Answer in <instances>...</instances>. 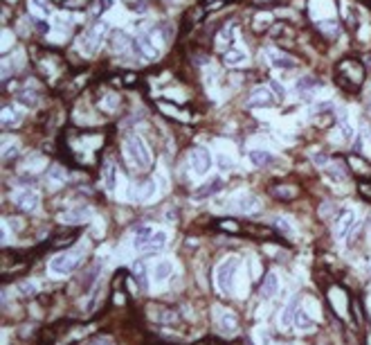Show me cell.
Here are the masks:
<instances>
[{
	"label": "cell",
	"instance_id": "7",
	"mask_svg": "<svg viewBox=\"0 0 371 345\" xmlns=\"http://www.w3.org/2000/svg\"><path fill=\"white\" fill-rule=\"evenodd\" d=\"M77 262H79V257L74 255V253H61V255L52 257V262H50V273L68 275L74 267H77Z\"/></svg>",
	"mask_w": 371,
	"mask_h": 345
},
{
	"label": "cell",
	"instance_id": "15",
	"mask_svg": "<svg viewBox=\"0 0 371 345\" xmlns=\"http://www.w3.org/2000/svg\"><path fill=\"white\" fill-rule=\"evenodd\" d=\"M221 190H223V180L219 176H214L212 180H207L203 188H198L196 192H193V196H196V199H207V196H212V194H216V192H221Z\"/></svg>",
	"mask_w": 371,
	"mask_h": 345
},
{
	"label": "cell",
	"instance_id": "50",
	"mask_svg": "<svg viewBox=\"0 0 371 345\" xmlns=\"http://www.w3.org/2000/svg\"><path fill=\"white\" fill-rule=\"evenodd\" d=\"M223 3L225 0H207V9H219V7H223Z\"/></svg>",
	"mask_w": 371,
	"mask_h": 345
},
{
	"label": "cell",
	"instance_id": "18",
	"mask_svg": "<svg viewBox=\"0 0 371 345\" xmlns=\"http://www.w3.org/2000/svg\"><path fill=\"white\" fill-rule=\"evenodd\" d=\"M223 61H225V66H230V68H238L248 61V54H245L243 48H230L225 52V59Z\"/></svg>",
	"mask_w": 371,
	"mask_h": 345
},
{
	"label": "cell",
	"instance_id": "11",
	"mask_svg": "<svg viewBox=\"0 0 371 345\" xmlns=\"http://www.w3.org/2000/svg\"><path fill=\"white\" fill-rule=\"evenodd\" d=\"M353 226H356V212H353V210H344V212H342V217L338 219V224H335V235H338V239H344Z\"/></svg>",
	"mask_w": 371,
	"mask_h": 345
},
{
	"label": "cell",
	"instance_id": "13",
	"mask_svg": "<svg viewBox=\"0 0 371 345\" xmlns=\"http://www.w3.org/2000/svg\"><path fill=\"white\" fill-rule=\"evenodd\" d=\"M101 174H104V185L108 192H115L117 188V167L113 160H106L104 167H101Z\"/></svg>",
	"mask_w": 371,
	"mask_h": 345
},
{
	"label": "cell",
	"instance_id": "28",
	"mask_svg": "<svg viewBox=\"0 0 371 345\" xmlns=\"http://www.w3.org/2000/svg\"><path fill=\"white\" fill-rule=\"evenodd\" d=\"M66 178H68V174H66L63 167H59V165L50 167V172H48V183L52 185V188H59L61 183H66Z\"/></svg>",
	"mask_w": 371,
	"mask_h": 345
},
{
	"label": "cell",
	"instance_id": "51",
	"mask_svg": "<svg viewBox=\"0 0 371 345\" xmlns=\"http://www.w3.org/2000/svg\"><path fill=\"white\" fill-rule=\"evenodd\" d=\"M360 147H362V138H360V135H358V138H356V143H353V149H356V151H360Z\"/></svg>",
	"mask_w": 371,
	"mask_h": 345
},
{
	"label": "cell",
	"instance_id": "36",
	"mask_svg": "<svg viewBox=\"0 0 371 345\" xmlns=\"http://www.w3.org/2000/svg\"><path fill=\"white\" fill-rule=\"evenodd\" d=\"M18 102L20 104H25V106H34L38 102V97H36V93H32V90H23V93L18 95Z\"/></svg>",
	"mask_w": 371,
	"mask_h": 345
},
{
	"label": "cell",
	"instance_id": "37",
	"mask_svg": "<svg viewBox=\"0 0 371 345\" xmlns=\"http://www.w3.org/2000/svg\"><path fill=\"white\" fill-rule=\"evenodd\" d=\"M275 221H277V228H279V233H283V235H288V237H293V235H295V230H293V226L288 224V219H281V217H277Z\"/></svg>",
	"mask_w": 371,
	"mask_h": 345
},
{
	"label": "cell",
	"instance_id": "8",
	"mask_svg": "<svg viewBox=\"0 0 371 345\" xmlns=\"http://www.w3.org/2000/svg\"><path fill=\"white\" fill-rule=\"evenodd\" d=\"M275 104V95H272L270 86H259L252 90V95L248 97V106L250 109H266V106H272Z\"/></svg>",
	"mask_w": 371,
	"mask_h": 345
},
{
	"label": "cell",
	"instance_id": "47",
	"mask_svg": "<svg viewBox=\"0 0 371 345\" xmlns=\"http://www.w3.org/2000/svg\"><path fill=\"white\" fill-rule=\"evenodd\" d=\"M88 345H113V341L108 336H95L93 341H90Z\"/></svg>",
	"mask_w": 371,
	"mask_h": 345
},
{
	"label": "cell",
	"instance_id": "38",
	"mask_svg": "<svg viewBox=\"0 0 371 345\" xmlns=\"http://www.w3.org/2000/svg\"><path fill=\"white\" fill-rule=\"evenodd\" d=\"M117 104H119V97H117V95H108V97L101 102V106H104L106 111H115Z\"/></svg>",
	"mask_w": 371,
	"mask_h": 345
},
{
	"label": "cell",
	"instance_id": "54",
	"mask_svg": "<svg viewBox=\"0 0 371 345\" xmlns=\"http://www.w3.org/2000/svg\"><path fill=\"white\" fill-rule=\"evenodd\" d=\"M169 3H176V0H169Z\"/></svg>",
	"mask_w": 371,
	"mask_h": 345
},
{
	"label": "cell",
	"instance_id": "29",
	"mask_svg": "<svg viewBox=\"0 0 371 345\" xmlns=\"http://www.w3.org/2000/svg\"><path fill=\"white\" fill-rule=\"evenodd\" d=\"M250 160H252L256 167H266L268 163H272V154L266 149H254V151H250Z\"/></svg>",
	"mask_w": 371,
	"mask_h": 345
},
{
	"label": "cell",
	"instance_id": "52",
	"mask_svg": "<svg viewBox=\"0 0 371 345\" xmlns=\"http://www.w3.org/2000/svg\"><path fill=\"white\" fill-rule=\"evenodd\" d=\"M369 239H371V224H369Z\"/></svg>",
	"mask_w": 371,
	"mask_h": 345
},
{
	"label": "cell",
	"instance_id": "53",
	"mask_svg": "<svg viewBox=\"0 0 371 345\" xmlns=\"http://www.w3.org/2000/svg\"><path fill=\"white\" fill-rule=\"evenodd\" d=\"M369 345H371V336H369Z\"/></svg>",
	"mask_w": 371,
	"mask_h": 345
},
{
	"label": "cell",
	"instance_id": "3",
	"mask_svg": "<svg viewBox=\"0 0 371 345\" xmlns=\"http://www.w3.org/2000/svg\"><path fill=\"white\" fill-rule=\"evenodd\" d=\"M106 32H108V23L99 21L97 25H93L90 30H85L81 36H79V50H81L83 54H95Z\"/></svg>",
	"mask_w": 371,
	"mask_h": 345
},
{
	"label": "cell",
	"instance_id": "45",
	"mask_svg": "<svg viewBox=\"0 0 371 345\" xmlns=\"http://www.w3.org/2000/svg\"><path fill=\"white\" fill-rule=\"evenodd\" d=\"M216 160H219L221 169H232V158H227L225 154H221L219 158H216Z\"/></svg>",
	"mask_w": 371,
	"mask_h": 345
},
{
	"label": "cell",
	"instance_id": "14",
	"mask_svg": "<svg viewBox=\"0 0 371 345\" xmlns=\"http://www.w3.org/2000/svg\"><path fill=\"white\" fill-rule=\"evenodd\" d=\"M329 298H331V302H333V307L338 309V314L340 316H346V309H349V298H346V293L342 291V289H331L329 291Z\"/></svg>",
	"mask_w": 371,
	"mask_h": 345
},
{
	"label": "cell",
	"instance_id": "26",
	"mask_svg": "<svg viewBox=\"0 0 371 345\" xmlns=\"http://www.w3.org/2000/svg\"><path fill=\"white\" fill-rule=\"evenodd\" d=\"M219 325H221V330L225 332V334H234V332L238 330V320H236V316L230 314V312H225L219 318Z\"/></svg>",
	"mask_w": 371,
	"mask_h": 345
},
{
	"label": "cell",
	"instance_id": "46",
	"mask_svg": "<svg viewBox=\"0 0 371 345\" xmlns=\"http://www.w3.org/2000/svg\"><path fill=\"white\" fill-rule=\"evenodd\" d=\"M11 45V32L9 30H3V52H7Z\"/></svg>",
	"mask_w": 371,
	"mask_h": 345
},
{
	"label": "cell",
	"instance_id": "12",
	"mask_svg": "<svg viewBox=\"0 0 371 345\" xmlns=\"http://www.w3.org/2000/svg\"><path fill=\"white\" fill-rule=\"evenodd\" d=\"M297 309H299V298H290L288 305L281 309V316H279V325H281V327H288L290 323H295Z\"/></svg>",
	"mask_w": 371,
	"mask_h": 345
},
{
	"label": "cell",
	"instance_id": "17",
	"mask_svg": "<svg viewBox=\"0 0 371 345\" xmlns=\"http://www.w3.org/2000/svg\"><path fill=\"white\" fill-rule=\"evenodd\" d=\"M138 50H140V54L144 56V59H148V61H156L158 54H160V50L153 45V41L148 36H140L138 38Z\"/></svg>",
	"mask_w": 371,
	"mask_h": 345
},
{
	"label": "cell",
	"instance_id": "16",
	"mask_svg": "<svg viewBox=\"0 0 371 345\" xmlns=\"http://www.w3.org/2000/svg\"><path fill=\"white\" fill-rule=\"evenodd\" d=\"M279 291V275L277 273H266L264 282H261V296L264 298H272Z\"/></svg>",
	"mask_w": 371,
	"mask_h": 345
},
{
	"label": "cell",
	"instance_id": "24",
	"mask_svg": "<svg viewBox=\"0 0 371 345\" xmlns=\"http://www.w3.org/2000/svg\"><path fill=\"white\" fill-rule=\"evenodd\" d=\"M264 54L272 56L270 64H272V66H277V68H286V70H290V68H295V66H297V64H295V59H290L288 54H279V52H275V50H266Z\"/></svg>",
	"mask_w": 371,
	"mask_h": 345
},
{
	"label": "cell",
	"instance_id": "39",
	"mask_svg": "<svg viewBox=\"0 0 371 345\" xmlns=\"http://www.w3.org/2000/svg\"><path fill=\"white\" fill-rule=\"evenodd\" d=\"M160 109L167 113V115H173V117H180V120H187V115H182V113L176 109V106H169V104H164V102H162V104H160Z\"/></svg>",
	"mask_w": 371,
	"mask_h": 345
},
{
	"label": "cell",
	"instance_id": "1",
	"mask_svg": "<svg viewBox=\"0 0 371 345\" xmlns=\"http://www.w3.org/2000/svg\"><path fill=\"white\" fill-rule=\"evenodd\" d=\"M124 156H126V160L133 165V169H140V172H144V169H148L153 165L151 149H148L144 140L135 133L124 140Z\"/></svg>",
	"mask_w": 371,
	"mask_h": 345
},
{
	"label": "cell",
	"instance_id": "49",
	"mask_svg": "<svg viewBox=\"0 0 371 345\" xmlns=\"http://www.w3.org/2000/svg\"><path fill=\"white\" fill-rule=\"evenodd\" d=\"M160 178V188L162 190H167L169 188V180H167V176H164V172H158V176H156V180Z\"/></svg>",
	"mask_w": 371,
	"mask_h": 345
},
{
	"label": "cell",
	"instance_id": "19",
	"mask_svg": "<svg viewBox=\"0 0 371 345\" xmlns=\"http://www.w3.org/2000/svg\"><path fill=\"white\" fill-rule=\"evenodd\" d=\"M20 120H23V113L18 109H14V106H5L3 109V129L16 127V124H20Z\"/></svg>",
	"mask_w": 371,
	"mask_h": 345
},
{
	"label": "cell",
	"instance_id": "25",
	"mask_svg": "<svg viewBox=\"0 0 371 345\" xmlns=\"http://www.w3.org/2000/svg\"><path fill=\"white\" fill-rule=\"evenodd\" d=\"M295 327L297 330H304V332H313L315 330V320L311 318V316H308L304 309H297V314H295Z\"/></svg>",
	"mask_w": 371,
	"mask_h": 345
},
{
	"label": "cell",
	"instance_id": "22",
	"mask_svg": "<svg viewBox=\"0 0 371 345\" xmlns=\"http://www.w3.org/2000/svg\"><path fill=\"white\" fill-rule=\"evenodd\" d=\"M90 217V210L88 208H74V210H68L63 212V224H83L85 219Z\"/></svg>",
	"mask_w": 371,
	"mask_h": 345
},
{
	"label": "cell",
	"instance_id": "41",
	"mask_svg": "<svg viewBox=\"0 0 371 345\" xmlns=\"http://www.w3.org/2000/svg\"><path fill=\"white\" fill-rule=\"evenodd\" d=\"M313 163H315L317 167L326 169V167L331 165V158H329V156H324V154H315V156H313Z\"/></svg>",
	"mask_w": 371,
	"mask_h": 345
},
{
	"label": "cell",
	"instance_id": "9",
	"mask_svg": "<svg viewBox=\"0 0 371 345\" xmlns=\"http://www.w3.org/2000/svg\"><path fill=\"white\" fill-rule=\"evenodd\" d=\"M256 208H259V199H256L254 194H236L234 199L230 201V210L234 212H241V214H250L254 212Z\"/></svg>",
	"mask_w": 371,
	"mask_h": 345
},
{
	"label": "cell",
	"instance_id": "6",
	"mask_svg": "<svg viewBox=\"0 0 371 345\" xmlns=\"http://www.w3.org/2000/svg\"><path fill=\"white\" fill-rule=\"evenodd\" d=\"M11 201H14V206H18L20 210H36L38 203H41V196H38V192H34L30 188H23V190H16L14 194H11Z\"/></svg>",
	"mask_w": 371,
	"mask_h": 345
},
{
	"label": "cell",
	"instance_id": "35",
	"mask_svg": "<svg viewBox=\"0 0 371 345\" xmlns=\"http://www.w3.org/2000/svg\"><path fill=\"white\" fill-rule=\"evenodd\" d=\"M128 45H130V41H128V36L124 32H117L115 36H113V48H115L117 52L119 50H128Z\"/></svg>",
	"mask_w": 371,
	"mask_h": 345
},
{
	"label": "cell",
	"instance_id": "32",
	"mask_svg": "<svg viewBox=\"0 0 371 345\" xmlns=\"http://www.w3.org/2000/svg\"><path fill=\"white\" fill-rule=\"evenodd\" d=\"M317 86H319V82L313 77H304V79L297 82V90H299L304 97H311V88H317Z\"/></svg>",
	"mask_w": 371,
	"mask_h": 345
},
{
	"label": "cell",
	"instance_id": "43",
	"mask_svg": "<svg viewBox=\"0 0 371 345\" xmlns=\"http://www.w3.org/2000/svg\"><path fill=\"white\" fill-rule=\"evenodd\" d=\"M351 165H353V169H358V172H367V174H371V169H367V163L360 160V158H356V156L351 158Z\"/></svg>",
	"mask_w": 371,
	"mask_h": 345
},
{
	"label": "cell",
	"instance_id": "5",
	"mask_svg": "<svg viewBox=\"0 0 371 345\" xmlns=\"http://www.w3.org/2000/svg\"><path fill=\"white\" fill-rule=\"evenodd\" d=\"M189 163L196 176H205L212 169V154L205 147H196V149L189 151Z\"/></svg>",
	"mask_w": 371,
	"mask_h": 345
},
{
	"label": "cell",
	"instance_id": "42",
	"mask_svg": "<svg viewBox=\"0 0 371 345\" xmlns=\"http://www.w3.org/2000/svg\"><path fill=\"white\" fill-rule=\"evenodd\" d=\"M16 151H18V145H16V143H5V151H3V158H5V160H9V158H11V154L16 156Z\"/></svg>",
	"mask_w": 371,
	"mask_h": 345
},
{
	"label": "cell",
	"instance_id": "40",
	"mask_svg": "<svg viewBox=\"0 0 371 345\" xmlns=\"http://www.w3.org/2000/svg\"><path fill=\"white\" fill-rule=\"evenodd\" d=\"M270 90L277 95L279 99H286V88H283L279 82H275V79H272V82H270Z\"/></svg>",
	"mask_w": 371,
	"mask_h": 345
},
{
	"label": "cell",
	"instance_id": "48",
	"mask_svg": "<svg viewBox=\"0 0 371 345\" xmlns=\"http://www.w3.org/2000/svg\"><path fill=\"white\" fill-rule=\"evenodd\" d=\"M360 194L371 201V183H360Z\"/></svg>",
	"mask_w": 371,
	"mask_h": 345
},
{
	"label": "cell",
	"instance_id": "34",
	"mask_svg": "<svg viewBox=\"0 0 371 345\" xmlns=\"http://www.w3.org/2000/svg\"><path fill=\"white\" fill-rule=\"evenodd\" d=\"M232 38H234V27H225V30L219 34V38H216V45H219V48H227V45L232 43Z\"/></svg>",
	"mask_w": 371,
	"mask_h": 345
},
{
	"label": "cell",
	"instance_id": "21",
	"mask_svg": "<svg viewBox=\"0 0 371 345\" xmlns=\"http://www.w3.org/2000/svg\"><path fill=\"white\" fill-rule=\"evenodd\" d=\"M156 230L151 228V226H140L138 230H135V239H133V246L135 248H146L148 241H151V237Z\"/></svg>",
	"mask_w": 371,
	"mask_h": 345
},
{
	"label": "cell",
	"instance_id": "44",
	"mask_svg": "<svg viewBox=\"0 0 371 345\" xmlns=\"http://www.w3.org/2000/svg\"><path fill=\"white\" fill-rule=\"evenodd\" d=\"M18 289L23 291V296H34V291H36V285H34V282H23Z\"/></svg>",
	"mask_w": 371,
	"mask_h": 345
},
{
	"label": "cell",
	"instance_id": "2",
	"mask_svg": "<svg viewBox=\"0 0 371 345\" xmlns=\"http://www.w3.org/2000/svg\"><path fill=\"white\" fill-rule=\"evenodd\" d=\"M236 269H238V257L236 255H230L216 267V287H219V291L223 293V296L232 293L234 280H236Z\"/></svg>",
	"mask_w": 371,
	"mask_h": 345
},
{
	"label": "cell",
	"instance_id": "23",
	"mask_svg": "<svg viewBox=\"0 0 371 345\" xmlns=\"http://www.w3.org/2000/svg\"><path fill=\"white\" fill-rule=\"evenodd\" d=\"M151 316L158 323H176L178 320V314L169 307H151Z\"/></svg>",
	"mask_w": 371,
	"mask_h": 345
},
{
	"label": "cell",
	"instance_id": "20",
	"mask_svg": "<svg viewBox=\"0 0 371 345\" xmlns=\"http://www.w3.org/2000/svg\"><path fill=\"white\" fill-rule=\"evenodd\" d=\"M171 273H173V264H171L169 259H160L156 267H153V280H156V282L169 280Z\"/></svg>",
	"mask_w": 371,
	"mask_h": 345
},
{
	"label": "cell",
	"instance_id": "55",
	"mask_svg": "<svg viewBox=\"0 0 371 345\" xmlns=\"http://www.w3.org/2000/svg\"><path fill=\"white\" fill-rule=\"evenodd\" d=\"M369 271H371V267H369Z\"/></svg>",
	"mask_w": 371,
	"mask_h": 345
},
{
	"label": "cell",
	"instance_id": "31",
	"mask_svg": "<svg viewBox=\"0 0 371 345\" xmlns=\"http://www.w3.org/2000/svg\"><path fill=\"white\" fill-rule=\"evenodd\" d=\"M164 246H167V233H164V230H156L151 237V241H148L146 251H160V248H164Z\"/></svg>",
	"mask_w": 371,
	"mask_h": 345
},
{
	"label": "cell",
	"instance_id": "33",
	"mask_svg": "<svg viewBox=\"0 0 371 345\" xmlns=\"http://www.w3.org/2000/svg\"><path fill=\"white\" fill-rule=\"evenodd\" d=\"M133 271H135V280H138L140 289L146 291L148 285H146V267H144V262H135V269Z\"/></svg>",
	"mask_w": 371,
	"mask_h": 345
},
{
	"label": "cell",
	"instance_id": "27",
	"mask_svg": "<svg viewBox=\"0 0 371 345\" xmlns=\"http://www.w3.org/2000/svg\"><path fill=\"white\" fill-rule=\"evenodd\" d=\"M272 192V196H277V199H283V201H290V199H295L299 192H297V188H290V185H272L270 188Z\"/></svg>",
	"mask_w": 371,
	"mask_h": 345
},
{
	"label": "cell",
	"instance_id": "10",
	"mask_svg": "<svg viewBox=\"0 0 371 345\" xmlns=\"http://www.w3.org/2000/svg\"><path fill=\"white\" fill-rule=\"evenodd\" d=\"M153 194H156V185H153V180H146V183H135L133 188H130L128 199L140 203V201H148Z\"/></svg>",
	"mask_w": 371,
	"mask_h": 345
},
{
	"label": "cell",
	"instance_id": "30",
	"mask_svg": "<svg viewBox=\"0 0 371 345\" xmlns=\"http://www.w3.org/2000/svg\"><path fill=\"white\" fill-rule=\"evenodd\" d=\"M30 11H34L36 16H50L52 14V5L48 0H30Z\"/></svg>",
	"mask_w": 371,
	"mask_h": 345
},
{
	"label": "cell",
	"instance_id": "4",
	"mask_svg": "<svg viewBox=\"0 0 371 345\" xmlns=\"http://www.w3.org/2000/svg\"><path fill=\"white\" fill-rule=\"evenodd\" d=\"M338 75L344 86H360L364 72H362V66L356 64V61H342L338 66Z\"/></svg>",
	"mask_w": 371,
	"mask_h": 345
}]
</instances>
